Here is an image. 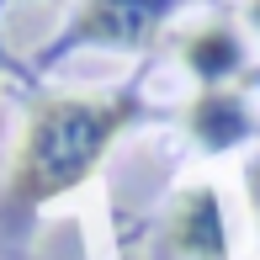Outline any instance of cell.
Wrapping results in <instances>:
<instances>
[{"label": "cell", "instance_id": "277c9868", "mask_svg": "<svg viewBox=\"0 0 260 260\" xmlns=\"http://www.w3.org/2000/svg\"><path fill=\"white\" fill-rule=\"evenodd\" d=\"M186 127H191V138L197 144H207V149H229V144H239L244 133H250V112H244V101L234 96V90H202L191 106H186Z\"/></svg>", "mask_w": 260, "mask_h": 260}, {"label": "cell", "instance_id": "6da1fadb", "mask_svg": "<svg viewBox=\"0 0 260 260\" xmlns=\"http://www.w3.org/2000/svg\"><path fill=\"white\" fill-rule=\"evenodd\" d=\"M138 106L127 96H48L32 106L27 138L16 149V170H11V197L27 207L53 202V197L75 191L90 170L101 165L106 144L133 122Z\"/></svg>", "mask_w": 260, "mask_h": 260}, {"label": "cell", "instance_id": "3957f363", "mask_svg": "<svg viewBox=\"0 0 260 260\" xmlns=\"http://www.w3.org/2000/svg\"><path fill=\"white\" fill-rule=\"evenodd\" d=\"M175 0H85L75 21V38L90 43H117V48H144L170 16Z\"/></svg>", "mask_w": 260, "mask_h": 260}, {"label": "cell", "instance_id": "5b68a950", "mask_svg": "<svg viewBox=\"0 0 260 260\" xmlns=\"http://www.w3.org/2000/svg\"><path fill=\"white\" fill-rule=\"evenodd\" d=\"M181 58H186V69L212 90V85H223V80L244 64V48H239V32H234V27L207 21V27H197L191 38L181 43Z\"/></svg>", "mask_w": 260, "mask_h": 260}, {"label": "cell", "instance_id": "7a4b0ae2", "mask_svg": "<svg viewBox=\"0 0 260 260\" xmlns=\"http://www.w3.org/2000/svg\"><path fill=\"white\" fill-rule=\"evenodd\" d=\"M165 250L181 260H229V229H223V207L207 186L175 197L170 218H165Z\"/></svg>", "mask_w": 260, "mask_h": 260}, {"label": "cell", "instance_id": "8992f818", "mask_svg": "<svg viewBox=\"0 0 260 260\" xmlns=\"http://www.w3.org/2000/svg\"><path fill=\"white\" fill-rule=\"evenodd\" d=\"M250 207H255V218H260V159H255V170H250Z\"/></svg>", "mask_w": 260, "mask_h": 260}, {"label": "cell", "instance_id": "52a82bcc", "mask_svg": "<svg viewBox=\"0 0 260 260\" xmlns=\"http://www.w3.org/2000/svg\"><path fill=\"white\" fill-rule=\"evenodd\" d=\"M250 21H255V27H260V0H250Z\"/></svg>", "mask_w": 260, "mask_h": 260}]
</instances>
